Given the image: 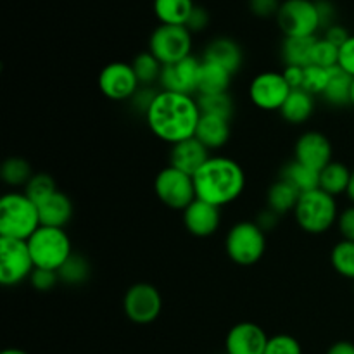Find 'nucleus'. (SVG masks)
<instances>
[{
  "instance_id": "f3484780",
  "label": "nucleus",
  "mask_w": 354,
  "mask_h": 354,
  "mask_svg": "<svg viewBox=\"0 0 354 354\" xmlns=\"http://www.w3.org/2000/svg\"><path fill=\"white\" fill-rule=\"evenodd\" d=\"M182 214L187 232L194 237H211L221 227V209L206 201L196 199L189 207L182 211Z\"/></svg>"
},
{
  "instance_id": "603ef678",
  "label": "nucleus",
  "mask_w": 354,
  "mask_h": 354,
  "mask_svg": "<svg viewBox=\"0 0 354 354\" xmlns=\"http://www.w3.org/2000/svg\"><path fill=\"white\" fill-rule=\"evenodd\" d=\"M0 354H28L26 351H23V349H16V348H9V349H3Z\"/></svg>"
},
{
  "instance_id": "dca6fc26",
  "label": "nucleus",
  "mask_w": 354,
  "mask_h": 354,
  "mask_svg": "<svg viewBox=\"0 0 354 354\" xmlns=\"http://www.w3.org/2000/svg\"><path fill=\"white\" fill-rule=\"evenodd\" d=\"M268 334L265 328L252 322H241L228 330L225 337L227 354H265L268 344Z\"/></svg>"
},
{
  "instance_id": "f704fd0d",
  "label": "nucleus",
  "mask_w": 354,
  "mask_h": 354,
  "mask_svg": "<svg viewBox=\"0 0 354 354\" xmlns=\"http://www.w3.org/2000/svg\"><path fill=\"white\" fill-rule=\"evenodd\" d=\"M23 190L35 204H41L52 194L57 192V185H55V180L48 173H35Z\"/></svg>"
},
{
  "instance_id": "7ed1b4c3",
  "label": "nucleus",
  "mask_w": 354,
  "mask_h": 354,
  "mask_svg": "<svg viewBox=\"0 0 354 354\" xmlns=\"http://www.w3.org/2000/svg\"><path fill=\"white\" fill-rule=\"evenodd\" d=\"M40 223V211L24 190H12L0 199V237L28 241Z\"/></svg>"
},
{
  "instance_id": "9b49d317",
  "label": "nucleus",
  "mask_w": 354,
  "mask_h": 354,
  "mask_svg": "<svg viewBox=\"0 0 354 354\" xmlns=\"http://www.w3.org/2000/svg\"><path fill=\"white\" fill-rule=\"evenodd\" d=\"M123 311L130 322L149 325L159 318L162 311V297L158 287L147 282L133 283L123 296Z\"/></svg>"
},
{
  "instance_id": "5701e85b",
  "label": "nucleus",
  "mask_w": 354,
  "mask_h": 354,
  "mask_svg": "<svg viewBox=\"0 0 354 354\" xmlns=\"http://www.w3.org/2000/svg\"><path fill=\"white\" fill-rule=\"evenodd\" d=\"M234 75L214 62H201L199 85H197V95H207V93H225L230 88Z\"/></svg>"
},
{
  "instance_id": "cd10ccee",
  "label": "nucleus",
  "mask_w": 354,
  "mask_h": 354,
  "mask_svg": "<svg viewBox=\"0 0 354 354\" xmlns=\"http://www.w3.org/2000/svg\"><path fill=\"white\" fill-rule=\"evenodd\" d=\"M280 178L286 180L287 183H290L297 192L304 194V192H310V190L313 189H318L320 173L308 168V166L301 165V162H297L296 159H292V161L287 162V165L282 168V171H280Z\"/></svg>"
},
{
  "instance_id": "aec40b11",
  "label": "nucleus",
  "mask_w": 354,
  "mask_h": 354,
  "mask_svg": "<svg viewBox=\"0 0 354 354\" xmlns=\"http://www.w3.org/2000/svg\"><path fill=\"white\" fill-rule=\"evenodd\" d=\"M230 120L213 114H203L196 130V138L209 151H218L225 147L230 140Z\"/></svg>"
},
{
  "instance_id": "1a4fd4ad",
  "label": "nucleus",
  "mask_w": 354,
  "mask_h": 354,
  "mask_svg": "<svg viewBox=\"0 0 354 354\" xmlns=\"http://www.w3.org/2000/svg\"><path fill=\"white\" fill-rule=\"evenodd\" d=\"M154 192L166 207L183 211L197 199L194 176L168 165L156 175Z\"/></svg>"
},
{
  "instance_id": "0eeeda50",
  "label": "nucleus",
  "mask_w": 354,
  "mask_h": 354,
  "mask_svg": "<svg viewBox=\"0 0 354 354\" xmlns=\"http://www.w3.org/2000/svg\"><path fill=\"white\" fill-rule=\"evenodd\" d=\"M192 35L187 26L159 24L149 37L147 50L162 66L175 64L192 55Z\"/></svg>"
},
{
  "instance_id": "bb28decb",
  "label": "nucleus",
  "mask_w": 354,
  "mask_h": 354,
  "mask_svg": "<svg viewBox=\"0 0 354 354\" xmlns=\"http://www.w3.org/2000/svg\"><path fill=\"white\" fill-rule=\"evenodd\" d=\"M351 83L353 78L346 71H342L339 66L330 69V78H328L327 88H325L322 99L334 107L349 106L351 99Z\"/></svg>"
},
{
  "instance_id": "a211bd4d",
  "label": "nucleus",
  "mask_w": 354,
  "mask_h": 354,
  "mask_svg": "<svg viewBox=\"0 0 354 354\" xmlns=\"http://www.w3.org/2000/svg\"><path fill=\"white\" fill-rule=\"evenodd\" d=\"M209 158V149H207L206 145L201 144L196 137H192L189 138V140H183L180 142V144L171 145L169 165L194 176L201 168H203V165Z\"/></svg>"
},
{
  "instance_id": "37998d69",
  "label": "nucleus",
  "mask_w": 354,
  "mask_h": 354,
  "mask_svg": "<svg viewBox=\"0 0 354 354\" xmlns=\"http://www.w3.org/2000/svg\"><path fill=\"white\" fill-rule=\"evenodd\" d=\"M207 24H209V12H207L204 7L196 6L194 7L192 14H190L189 21H187L185 26L189 28L192 33H199V31L206 30Z\"/></svg>"
},
{
  "instance_id": "6ab92c4d",
  "label": "nucleus",
  "mask_w": 354,
  "mask_h": 354,
  "mask_svg": "<svg viewBox=\"0 0 354 354\" xmlns=\"http://www.w3.org/2000/svg\"><path fill=\"white\" fill-rule=\"evenodd\" d=\"M204 61L214 62V64L221 66L232 75L241 71L242 62H244V52H242L241 45L228 37H218L211 40L206 45L203 54Z\"/></svg>"
},
{
  "instance_id": "58836bf2",
  "label": "nucleus",
  "mask_w": 354,
  "mask_h": 354,
  "mask_svg": "<svg viewBox=\"0 0 354 354\" xmlns=\"http://www.w3.org/2000/svg\"><path fill=\"white\" fill-rule=\"evenodd\" d=\"M59 282H61L59 273L54 272V270L35 268V272L31 273L30 277V283L33 286V289L40 290V292H48V290L54 289Z\"/></svg>"
},
{
  "instance_id": "4be33fe9",
  "label": "nucleus",
  "mask_w": 354,
  "mask_h": 354,
  "mask_svg": "<svg viewBox=\"0 0 354 354\" xmlns=\"http://www.w3.org/2000/svg\"><path fill=\"white\" fill-rule=\"evenodd\" d=\"M317 107V97L304 88L290 90L289 97L280 109V116L290 124H303L310 121Z\"/></svg>"
},
{
  "instance_id": "c85d7f7f",
  "label": "nucleus",
  "mask_w": 354,
  "mask_h": 354,
  "mask_svg": "<svg viewBox=\"0 0 354 354\" xmlns=\"http://www.w3.org/2000/svg\"><path fill=\"white\" fill-rule=\"evenodd\" d=\"M317 37H287L282 44V61L286 66H303L306 68L311 59V48H313Z\"/></svg>"
},
{
  "instance_id": "423d86ee",
  "label": "nucleus",
  "mask_w": 354,
  "mask_h": 354,
  "mask_svg": "<svg viewBox=\"0 0 354 354\" xmlns=\"http://www.w3.org/2000/svg\"><path fill=\"white\" fill-rule=\"evenodd\" d=\"M225 252L239 266H252L266 252V234L256 221H239L232 225L225 237Z\"/></svg>"
},
{
  "instance_id": "2f4dec72",
  "label": "nucleus",
  "mask_w": 354,
  "mask_h": 354,
  "mask_svg": "<svg viewBox=\"0 0 354 354\" xmlns=\"http://www.w3.org/2000/svg\"><path fill=\"white\" fill-rule=\"evenodd\" d=\"M330 265L337 275L342 279L353 280L354 282V242L341 241L332 248L330 251Z\"/></svg>"
},
{
  "instance_id": "f8f14e48",
  "label": "nucleus",
  "mask_w": 354,
  "mask_h": 354,
  "mask_svg": "<svg viewBox=\"0 0 354 354\" xmlns=\"http://www.w3.org/2000/svg\"><path fill=\"white\" fill-rule=\"evenodd\" d=\"M100 93L106 99L114 100V102H123V100H131L135 93L140 90V82L133 71L131 62H109L104 66L97 78Z\"/></svg>"
},
{
  "instance_id": "f03ea898",
  "label": "nucleus",
  "mask_w": 354,
  "mask_h": 354,
  "mask_svg": "<svg viewBox=\"0 0 354 354\" xmlns=\"http://www.w3.org/2000/svg\"><path fill=\"white\" fill-rule=\"evenodd\" d=\"M248 178L241 162L228 156H211L194 175L197 199L216 207L235 203L244 194Z\"/></svg>"
},
{
  "instance_id": "a18cd8bd",
  "label": "nucleus",
  "mask_w": 354,
  "mask_h": 354,
  "mask_svg": "<svg viewBox=\"0 0 354 354\" xmlns=\"http://www.w3.org/2000/svg\"><path fill=\"white\" fill-rule=\"evenodd\" d=\"M349 37H351V33H349L344 26H341V24H337V23L332 24V26H328L324 33L325 40H328L330 44L337 45V47L344 45L346 40H348Z\"/></svg>"
},
{
  "instance_id": "de8ad7c7",
  "label": "nucleus",
  "mask_w": 354,
  "mask_h": 354,
  "mask_svg": "<svg viewBox=\"0 0 354 354\" xmlns=\"http://www.w3.org/2000/svg\"><path fill=\"white\" fill-rule=\"evenodd\" d=\"M318 6V12H320V19H322V30H327L328 26H332L335 17V9L328 0H317Z\"/></svg>"
},
{
  "instance_id": "7c9ffc66",
  "label": "nucleus",
  "mask_w": 354,
  "mask_h": 354,
  "mask_svg": "<svg viewBox=\"0 0 354 354\" xmlns=\"http://www.w3.org/2000/svg\"><path fill=\"white\" fill-rule=\"evenodd\" d=\"M131 66H133L135 75H137L138 82H140V86L159 85L162 64L151 54V52L145 50L140 52L138 55H135V59L131 61Z\"/></svg>"
},
{
  "instance_id": "49530a36",
  "label": "nucleus",
  "mask_w": 354,
  "mask_h": 354,
  "mask_svg": "<svg viewBox=\"0 0 354 354\" xmlns=\"http://www.w3.org/2000/svg\"><path fill=\"white\" fill-rule=\"evenodd\" d=\"M283 78L289 83V86L292 90L301 88L304 82V68L303 66H286L282 71Z\"/></svg>"
},
{
  "instance_id": "473e14b6",
  "label": "nucleus",
  "mask_w": 354,
  "mask_h": 354,
  "mask_svg": "<svg viewBox=\"0 0 354 354\" xmlns=\"http://www.w3.org/2000/svg\"><path fill=\"white\" fill-rule=\"evenodd\" d=\"M197 102H199L203 114H213V116H221L227 118V120H232V116H234L235 104L230 92L197 95Z\"/></svg>"
},
{
  "instance_id": "4c0bfd02",
  "label": "nucleus",
  "mask_w": 354,
  "mask_h": 354,
  "mask_svg": "<svg viewBox=\"0 0 354 354\" xmlns=\"http://www.w3.org/2000/svg\"><path fill=\"white\" fill-rule=\"evenodd\" d=\"M265 354H303V346L289 334H277L268 339Z\"/></svg>"
},
{
  "instance_id": "a19ab883",
  "label": "nucleus",
  "mask_w": 354,
  "mask_h": 354,
  "mask_svg": "<svg viewBox=\"0 0 354 354\" xmlns=\"http://www.w3.org/2000/svg\"><path fill=\"white\" fill-rule=\"evenodd\" d=\"M339 68L354 78V35L346 40L344 45L339 47Z\"/></svg>"
},
{
  "instance_id": "20e7f679",
  "label": "nucleus",
  "mask_w": 354,
  "mask_h": 354,
  "mask_svg": "<svg viewBox=\"0 0 354 354\" xmlns=\"http://www.w3.org/2000/svg\"><path fill=\"white\" fill-rule=\"evenodd\" d=\"M339 213L341 209H339L337 197L330 196L322 189H313L310 192L301 194L292 214L297 227L304 234L322 235L337 227Z\"/></svg>"
},
{
  "instance_id": "c756f323",
  "label": "nucleus",
  "mask_w": 354,
  "mask_h": 354,
  "mask_svg": "<svg viewBox=\"0 0 354 354\" xmlns=\"http://www.w3.org/2000/svg\"><path fill=\"white\" fill-rule=\"evenodd\" d=\"M33 175L35 173L31 169L30 162L23 158H17V156L7 158L2 162V168H0V176H2L3 183L14 187V189H17V187H23L24 189Z\"/></svg>"
},
{
  "instance_id": "b1692460",
  "label": "nucleus",
  "mask_w": 354,
  "mask_h": 354,
  "mask_svg": "<svg viewBox=\"0 0 354 354\" xmlns=\"http://www.w3.org/2000/svg\"><path fill=\"white\" fill-rule=\"evenodd\" d=\"M194 0H154L152 9L158 17L159 24H171V26H185L192 14Z\"/></svg>"
},
{
  "instance_id": "9d476101",
  "label": "nucleus",
  "mask_w": 354,
  "mask_h": 354,
  "mask_svg": "<svg viewBox=\"0 0 354 354\" xmlns=\"http://www.w3.org/2000/svg\"><path fill=\"white\" fill-rule=\"evenodd\" d=\"M33 272L35 263L26 241L0 237V283L16 287L30 280Z\"/></svg>"
},
{
  "instance_id": "6e6552de",
  "label": "nucleus",
  "mask_w": 354,
  "mask_h": 354,
  "mask_svg": "<svg viewBox=\"0 0 354 354\" xmlns=\"http://www.w3.org/2000/svg\"><path fill=\"white\" fill-rule=\"evenodd\" d=\"M277 24L283 37H317L322 30L317 0H283L277 14Z\"/></svg>"
},
{
  "instance_id": "c03bdc74",
  "label": "nucleus",
  "mask_w": 354,
  "mask_h": 354,
  "mask_svg": "<svg viewBox=\"0 0 354 354\" xmlns=\"http://www.w3.org/2000/svg\"><path fill=\"white\" fill-rule=\"evenodd\" d=\"M156 93H158V90H156L154 86H140V90H138V92L133 95V99L130 100L131 106H133L137 111H140L142 114H145L147 113L149 106H151L152 99L156 97Z\"/></svg>"
},
{
  "instance_id": "3c124183",
  "label": "nucleus",
  "mask_w": 354,
  "mask_h": 354,
  "mask_svg": "<svg viewBox=\"0 0 354 354\" xmlns=\"http://www.w3.org/2000/svg\"><path fill=\"white\" fill-rule=\"evenodd\" d=\"M348 199L351 201V204H354V168L351 171V180H349V187H348V192H346Z\"/></svg>"
},
{
  "instance_id": "4468645a",
  "label": "nucleus",
  "mask_w": 354,
  "mask_h": 354,
  "mask_svg": "<svg viewBox=\"0 0 354 354\" xmlns=\"http://www.w3.org/2000/svg\"><path fill=\"white\" fill-rule=\"evenodd\" d=\"M294 159L320 173L334 161V145L330 138L318 130H308L299 135L294 145Z\"/></svg>"
},
{
  "instance_id": "e433bc0d",
  "label": "nucleus",
  "mask_w": 354,
  "mask_h": 354,
  "mask_svg": "<svg viewBox=\"0 0 354 354\" xmlns=\"http://www.w3.org/2000/svg\"><path fill=\"white\" fill-rule=\"evenodd\" d=\"M332 69V68H330ZM330 69L320 68V66L308 64L304 68V82L301 88L310 92L311 95H324L325 88H327L328 78H330Z\"/></svg>"
},
{
  "instance_id": "a878e982",
  "label": "nucleus",
  "mask_w": 354,
  "mask_h": 354,
  "mask_svg": "<svg viewBox=\"0 0 354 354\" xmlns=\"http://www.w3.org/2000/svg\"><path fill=\"white\" fill-rule=\"evenodd\" d=\"M351 171L353 169H349L342 161H332L330 165H327L320 171L318 189L325 190V192L334 197L342 196V194L348 192Z\"/></svg>"
},
{
  "instance_id": "864d4df0",
  "label": "nucleus",
  "mask_w": 354,
  "mask_h": 354,
  "mask_svg": "<svg viewBox=\"0 0 354 354\" xmlns=\"http://www.w3.org/2000/svg\"><path fill=\"white\" fill-rule=\"evenodd\" d=\"M349 106L354 107V78H353V83H351V99H349Z\"/></svg>"
},
{
  "instance_id": "39448f33",
  "label": "nucleus",
  "mask_w": 354,
  "mask_h": 354,
  "mask_svg": "<svg viewBox=\"0 0 354 354\" xmlns=\"http://www.w3.org/2000/svg\"><path fill=\"white\" fill-rule=\"evenodd\" d=\"M35 268H45L59 272L62 265L71 258L73 242L64 228L44 227L41 225L26 241Z\"/></svg>"
},
{
  "instance_id": "2eb2a0df",
  "label": "nucleus",
  "mask_w": 354,
  "mask_h": 354,
  "mask_svg": "<svg viewBox=\"0 0 354 354\" xmlns=\"http://www.w3.org/2000/svg\"><path fill=\"white\" fill-rule=\"evenodd\" d=\"M201 62H203V59L196 57V55H190V57L175 62V64L162 66L161 78H159V88L168 90V92L185 93V95L197 93Z\"/></svg>"
},
{
  "instance_id": "09e8293b",
  "label": "nucleus",
  "mask_w": 354,
  "mask_h": 354,
  "mask_svg": "<svg viewBox=\"0 0 354 354\" xmlns=\"http://www.w3.org/2000/svg\"><path fill=\"white\" fill-rule=\"evenodd\" d=\"M279 218H280L279 214L273 213L272 209H268V207H266L265 211H261V213L258 214V218H256V223L259 225V228H261L265 234H268V232H272L273 228L279 225Z\"/></svg>"
},
{
  "instance_id": "393cba45",
  "label": "nucleus",
  "mask_w": 354,
  "mask_h": 354,
  "mask_svg": "<svg viewBox=\"0 0 354 354\" xmlns=\"http://www.w3.org/2000/svg\"><path fill=\"white\" fill-rule=\"evenodd\" d=\"M301 192H297L290 183H287L286 180L279 178L277 182H273L270 185L268 192H266V206L268 209H272L273 213H277L279 216L287 213H294L297 206V201H299Z\"/></svg>"
},
{
  "instance_id": "f257e3e1",
  "label": "nucleus",
  "mask_w": 354,
  "mask_h": 354,
  "mask_svg": "<svg viewBox=\"0 0 354 354\" xmlns=\"http://www.w3.org/2000/svg\"><path fill=\"white\" fill-rule=\"evenodd\" d=\"M201 116L203 113L197 102V95H185L161 88L158 90L147 113L144 114L152 135L169 145L196 137Z\"/></svg>"
},
{
  "instance_id": "72a5a7b5",
  "label": "nucleus",
  "mask_w": 354,
  "mask_h": 354,
  "mask_svg": "<svg viewBox=\"0 0 354 354\" xmlns=\"http://www.w3.org/2000/svg\"><path fill=\"white\" fill-rule=\"evenodd\" d=\"M90 263L82 254H73L64 265L59 268V279L66 286H82L90 277Z\"/></svg>"
},
{
  "instance_id": "ddd939ff",
  "label": "nucleus",
  "mask_w": 354,
  "mask_h": 354,
  "mask_svg": "<svg viewBox=\"0 0 354 354\" xmlns=\"http://www.w3.org/2000/svg\"><path fill=\"white\" fill-rule=\"evenodd\" d=\"M290 90L292 88L286 82L282 71H263L251 80L248 92L249 99L258 109L266 113H280Z\"/></svg>"
},
{
  "instance_id": "ea45409f",
  "label": "nucleus",
  "mask_w": 354,
  "mask_h": 354,
  "mask_svg": "<svg viewBox=\"0 0 354 354\" xmlns=\"http://www.w3.org/2000/svg\"><path fill=\"white\" fill-rule=\"evenodd\" d=\"M280 6H282V0H249V9L254 16L263 17H277L279 14Z\"/></svg>"
},
{
  "instance_id": "79ce46f5",
  "label": "nucleus",
  "mask_w": 354,
  "mask_h": 354,
  "mask_svg": "<svg viewBox=\"0 0 354 354\" xmlns=\"http://www.w3.org/2000/svg\"><path fill=\"white\" fill-rule=\"evenodd\" d=\"M337 230L344 241L354 242V204L348 206L339 213L337 220Z\"/></svg>"
},
{
  "instance_id": "412c9836",
  "label": "nucleus",
  "mask_w": 354,
  "mask_h": 354,
  "mask_svg": "<svg viewBox=\"0 0 354 354\" xmlns=\"http://www.w3.org/2000/svg\"><path fill=\"white\" fill-rule=\"evenodd\" d=\"M38 211H40V223L44 227L64 228L73 218V201L69 199L68 194L57 190L47 201L38 204Z\"/></svg>"
},
{
  "instance_id": "8fccbe9b",
  "label": "nucleus",
  "mask_w": 354,
  "mask_h": 354,
  "mask_svg": "<svg viewBox=\"0 0 354 354\" xmlns=\"http://www.w3.org/2000/svg\"><path fill=\"white\" fill-rule=\"evenodd\" d=\"M325 354H354V342L351 341L334 342Z\"/></svg>"
},
{
  "instance_id": "c9c22d12",
  "label": "nucleus",
  "mask_w": 354,
  "mask_h": 354,
  "mask_svg": "<svg viewBox=\"0 0 354 354\" xmlns=\"http://www.w3.org/2000/svg\"><path fill=\"white\" fill-rule=\"evenodd\" d=\"M310 64L320 66V68H335L339 64V47L325 40L324 37L315 40L313 48H311Z\"/></svg>"
}]
</instances>
